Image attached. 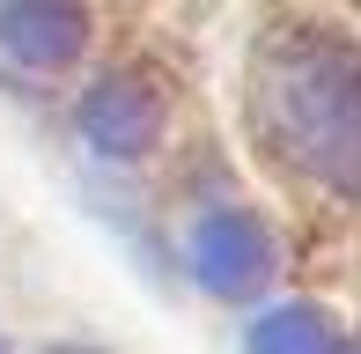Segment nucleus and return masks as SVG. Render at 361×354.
Masks as SVG:
<instances>
[{
    "instance_id": "obj_1",
    "label": "nucleus",
    "mask_w": 361,
    "mask_h": 354,
    "mask_svg": "<svg viewBox=\"0 0 361 354\" xmlns=\"http://www.w3.org/2000/svg\"><path fill=\"white\" fill-rule=\"evenodd\" d=\"M251 118L273 155L332 192H361V52L332 30H281L251 67Z\"/></svg>"
},
{
    "instance_id": "obj_2",
    "label": "nucleus",
    "mask_w": 361,
    "mask_h": 354,
    "mask_svg": "<svg viewBox=\"0 0 361 354\" xmlns=\"http://www.w3.org/2000/svg\"><path fill=\"white\" fill-rule=\"evenodd\" d=\"M185 251H192V273H200L214 295H251L258 281H266V266H273V251H266V229H258L251 214H200L192 221V236H185Z\"/></svg>"
},
{
    "instance_id": "obj_3",
    "label": "nucleus",
    "mask_w": 361,
    "mask_h": 354,
    "mask_svg": "<svg viewBox=\"0 0 361 354\" xmlns=\"http://www.w3.org/2000/svg\"><path fill=\"white\" fill-rule=\"evenodd\" d=\"M0 52L23 67H67L81 52V8L74 0H0Z\"/></svg>"
},
{
    "instance_id": "obj_4",
    "label": "nucleus",
    "mask_w": 361,
    "mask_h": 354,
    "mask_svg": "<svg viewBox=\"0 0 361 354\" xmlns=\"http://www.w3.org/2000/svg\"><path fill=\"white\" fill-rule=\"evenodd\" d=\"M81 133L104 155H140L155 140V96L140 82H96L81 96Z\"/></svg>"
},
{
    "instance_id": "obj_5",
    "label": "nucleus",
    "mask_w": 361,
    "mask_h": 354,
    "mask_svg": "<svg viewBox=\"0 0 361 354\" xmlns=\"http://www.w3.org/2000/svg\"><path fill=\"white\" fill-rule=\"evenodd\" d=\"M251 354H332V332L317 310H266L251 325Z\"/></svg>"
},
{
    "instance_id": "obj_6",
    "label": "nucleus",
    "mask_w": 361,
    "mask_h": 354,
    "mask_svg": "<svg viewBox=\"0 0 361 354\" xmlns=\"http://www.w3.org/2000/svg\"><path fill=\"white\" fill-rule=\"evenodd\" d=\"M59 354H74V347H59Z\"/></svg>"
},
{
    "instance_id": "obj_7",
    "label": "nucleus",
    "mask_w": 361,
    "mask_h": 354,
    "mask_svg": "<svg viewBox=\"0 0 361 354\" xmlns=\"http://www.w3.org/2000/svg\"><path fill=\"white\" fill-rule=\"evenodd\" d=\"M347 354H361V347H347Z\"/></svg>"
},
{
    "instance_id": "obj_8",
    "label": "nucleus",
    "mask_w": 361,
    "mask_h": 354,
    "mask_svg": "<svg viewBox=\"0 0 361 354\" xmlns=\"http://www.w3.org/2000/svg\"><path fill=\"white\" fill-rule=\"evenodd\" d=\"M0 354H8V347H0Z\"/></svg>"
}]
</instances>
